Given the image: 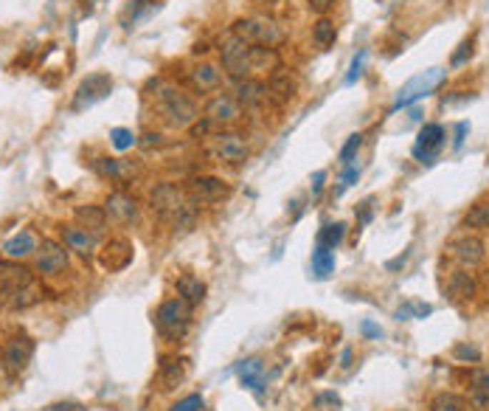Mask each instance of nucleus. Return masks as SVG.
Wrapping results in <instances>:
<instances>
[{
    "label": "nucleus",
    "mask_w": 489,
    "mask_h": 411,
    "mask_svg": "<svg viewBox=\"0 0 489 411\" xmlns=\"http://www.w3.org/2000/svg\"><path fill=\"white\" fill-rule=\"evenodd\" d=\"M231 34L242 43L253 48H276L284 43V31L270 20V17H239L233 26H231Z\"/></svg>",
    "instance_id": "f03ea898"
},
{
    "label": "nucleus",
    "mask_w": 489,
    "mask_h": 411,
    "mask_svg": "<svg viewBox=\"0 0 489 411\" xmlns=\"http://www.w3.org/2000/svg\"><path fill=\"white\" fill-rule=\"evenodd\" d=\"M206 409V400H203V395H188V397H183V400H178L175 406L169 411H203Z\"/></svg>",
    "instance_id": "ea45409f"
},
{
    "label": "nucleus",
    "mask_w": 489,
    "mask_h": 411,
    "mask_svg": "<svg viewBox=\"0 0 489 411\" xmlns=\"http://www.w3.org/2000/svg\"><path fill=\"white\" fill-rule=\"evenodd\" d=\"M405 259H408V254H402V257H397V259H391L385 268H388V271H400L402 265H405Z\"/></svg>",
    "instance_id": "603ef678"
},
{
    "label": "nucleus",
    "mask_w": 489,
    "mask_h": 411,
    "mask_svg": "<svg viewBox=\"0 0 489 411\" xmlns=\"http://www.w3.org/2000/svg\"><path fill=\"white\" fill-rule=\"evenodd\" d=\"M188 79H191V88H194V91L211 93L223 85V71H220L217 65H211V62H200V65L191 68Z\"/></svg>",
    "instance_id": "aec40b11"
},
{
    "label": "nucleus",
    "mask_w": 489,
    "mask_h": 411,
    "mask_svg": "<svg viewBox=\"0 0 489 411\" xmlns=\"http://www.w3.org/2000/svg\"><path fill=\"white\" fill-rule=\"evenodd\" d=\"M31 355H34V341H31L29 335H17V338H11V341L6 344L3 366H6L9 375H20V372L29 366Z\"/></svg>",
    "instance_id": "f8f14e48"
},
{
    "label": "nucleus",
    "mask_w": 489,
    "mask_h": 411,
    "mask_svg": "<svg viewBox=\"0 0 489 411\" xmlns=\"http://www.w3.org/2000/svg\"><path fill=\"white\" fill-rule=\"evenodd\" d=\"M99 259H101V265L107 271H124L133 262V242L124 239V237H116V239H110L104 245V251H101Z\"/></svg>",
    "instance_id": "dca6fc26"
},
{
    "label": "nucleus",
    "mask_w": 489,
    "mask_h": 411,
    "mask_svg": "<svg viewBox=\"0 0 489 411\" xmlns=\"http://www.w3.org/2000/svg\"><path fill=\"white\" fill-rule=\"evenodd\" d=\"M335 37H338V29H335V23H332V20L321 17V20L312 26V40H315L321 48H329L332 43H335Z\"/></svg>",
    "instance_id": "2f4dec72"
},
{
    "label": "nucleus",
    "mask_w": 489,
    "mask_h": 411,
    "mask_svg": "<svg viewBox=\"0 0 489 411\" xmlns=\"http://www.w3.org/2000/svg\"><path fill=\"white\" fill-rule=\"evenodd\" d=\"M242 107H262L267 101V82L262 79H242L239 88H236V96H233Z\"/></svg>",
    "instance_id": "5701e85b"
},
{
    "label": "nucleus",
    "mask_w": 489,
    "mask_h": 411,
    "mask_svg": "<svg viewBox=\"0 0 489 411\" xmlns=\"http://www.w3.org/2000/svg\"><path fill=\"white\" fill-rule=\"evenodd\" d=\"M453 355H455V361H478L481 358V352H478V347H473V344H455V350H453Z\"/></svg>",
    "instance_id": "a19ab883"
},
{
    "label": "nucleus",
    "mask_w": 489,
    "mask_h": 411,
    "mask_svg": "<svg viewBox=\"0 0 489 411\" xmlns=\"http://www.w3.org/2000/svg\"><path fill=\"white\" fill-rule=\"evenodd\" d=\"M357 178H360V164L352 161V164H346V172H343V178H341V186L335 189V197H341L352 183H357Z\"/></svg>",
    "instance_id": "58836bf2"
},
{
    "label": "nucleus",
    "mask_w": 489,
    "mask_h": 411,
    "mask_svg": "<svg viewBox=\"0 0 489 411\" xmlns=\"http://www.w3.org/2000/svg\"><path fill=\"white\" fill-rule=\"evenodd\" d=\"M228 194H231V183H225L223 178H214V175H200L188 183V200L194 206L223 203Z\"/></svg>",
    "instance_id": "9d476101"
},
{
    "label": "nucleus",
    "mask_w": 489,
    "mask_h": 411,
    "mask_svg": "<svg viewBox=\"0 0 489 411\" xmlns=\"http://www.w3.org/2000/svg\"><path fill=\"white\" fill-rule=\"evenodd\" d=\"M464 226L475 231H487L489 229V203H475L467 214H464Z\"/></svg>",
    "instance_id": "473e14b6"
},
{
    "label": "nucleus",
    "mask_w": 489,
    "mask_h": 411,
    "mask_svg": "<svg viewBox=\"0 0 489 411\" xmlns=\"http://www.w3.org/2000/svg\"><path fill=\"white\" fill-rule=\"evenodd\" d=\"M251 147L245 136L233 133V130H220L214 136H208V155L217 158L220 164H242L248 158Z\"/></svg>",
    "instance_id": "39448f33"
},
{
    "label": "nucleus",
    "mask_w": 489,
    "mask_h": 411,
    "mask_svg": "<svg viewBox=\"0 0 489 411\" xmlns=\"http://www.w3.org/2000/svg\"><path fill=\"white\" fill-rule=\"evenodd\" d=\"M430 411H467V400L455 392H439L430 400Z\"/></svg>",
    "instance_id": "7c9ffc66"
},
{
    "label": "nucleus",
    "mask_w": 489,
    "mask_h": 411,
    "mask_svg": "<svg viewBox=\"0 0 489 411\" xmlns=\"http://www.w3.org/2000/svg\"><path fill=\"white\" fill-rule=\"evenodd\" d=\"M31 282H34V279H31V271H29L26 265H20V262H14V259L0 262V293L14 296L17 290L29 287Z\"/></svg>",
    "instance_id": "2eb2a0df"
},
{
    "label": "nucleus",
    "mask_w": 489,
    "mask_h": 411,
    "mask_svg": "<svg viewBox=\"0 0 489 411\" xmlns=\"http://www.w3.org/2000/svg\"><path fill=\"white\" fill-rule=\"evenodd\" d=\"M371 217H374V197H368V200L360 203V209H357V223H360V226H368Z\"/></svg>",
    "instance_id": "a18cd8bd"
},
{
    "label": "nucleus",
    "mask_w": 489,
    "mask_h": 411,
    "mask_svg": "<svg viewBox=\"0 0 489 411\" xmlns=\"http://www.w3.org/2000/svg\"><path fill=\"white\" fill-rule=\"evenodd\" d=\"M307 3H310L312 11H318V14H326L335 6V0H307Z\"/></svg>",
    "instance_id": "de8ad7c7"
},
{
    "label": "nucleus",
    "mask_w": 489,
    "mask_h": 411,
    "mask_svg": "<svg viewBox=\"0 0 489 411\" xmlns=\"http://www.w3.org/2000/svg\"><path fill=\"white\" fill-rule=\"evenodd\" d=\"M360 147H363V136H360V133H352V136L346 138V144L341 147V155H338L343 167L355 161V155H357V149H360Z\"/></svg>",
    "instance_id": "4c0bfd02"
},
{
    "label": "nucleus",
    "mask_w": 489,
    "mask_h": 411,
    "mask_svg": "<svg viewBox=\"0 0 489 411\" xmlns=\"http://www.w3.org/2000/svg\"><path fill=\"white\" fill-rule=\"evenodd\" d=\"M470 56H473V40H464V43L458 46V51L453 54V59H450V65H453V68H458V65H464V62H467Z\"/></svg>",
    "instance_id": "c03bdc74"
},
{
    "label": "nucleus",
    "mask_w": 489,
    "mask_h": 411,
    "mask_svg": "<svg viewBox=\"0 0 489 411\" xmlns=\"http://www.w3.org/2000/svg\"><path fill=\"white\" fill-rule=\"evenodd\" d=\"M37 237L31 234V231H20V234H14L11 239H6L3 242V254L9 257V259H23V257H29V254H37Z\"/></svg>",
    "instance_id": "b1692460"
},
{
    "label": "nucleus",
    "mask_w": 489,
    "mask_h": 411,
    "mask_svg": "<svg viewBox=\"0 0 489 411\" xmlns=\"http://www.w3.org/2000/svg\"><path fill=\"white\" fill-rule=\"evenodd\" d=\"M343 237H346V223H326L323 229L318 231V245H323V248H329V251H335L341 242H343Z\"/></svg>",
    "instance_id": "c85d7f7f"
},
{
    "label": "nucleus",
    "mask_w": 489,
    "mask_h": 411,
    "mask_svg": "<svg viewBox=\"0 0 489 411\" xmlns=\"http://www.w3.org/2000/svg\"><path fill=\"white\" fill-rule=\"evenodd\" d=\"M363 65H366V51H360L355 59H352V68L346 74V85H355L357 79L363 76Z\"/></svg>",
    "instance_id": "37998d69"
},
{
    "label": "nucleus",
    "mask_w": 489,
    "mask_h": 411,
    "mask_svg": "<svg viewBox=\"0 0 489 411\" xmlns=\"http://www.w3.org/2000/svg\"><path fill=\"white\" fill-rule=\"evenodd\" d=\"M104 212L116 223H121V226H130V223L138 220V203H135V197H130L127 192H113L107 197V203H104Z\"/></svg>",
    "instance_id": "f3484780"
},
{
    "label": "nucleus",
    "mask_w": 489,
    "mask_h": 411,
    "mask_svg": "<svg viewBox=\"0 0 489 411\" xmlns=\"http://www.w3.org/2000/svg\"><path fill=\"white\" fill-rule=\"evenodd\" d=\"M360 332H363L366 338H377V341L383 338V327H377L374 321H368V319H366L363 324H360Z\"/></svg>",
    "instance_id": "49530a36"
},
{
    "label": "nucleus",
    "mask_w": 489,
    "mask_h": 411,
    "mask_svg": "<svg viewBox=\"0 0 489 411\" xmlns=\"http://www.w3.org/2000/svg\"><path fill=\"white\" fill-rule=\"evenodd\" d=\"M155 327H158V332L166 338V341H180V338H186V332H188V327H191V307L183 302V299H166L161 307H158V313H155Z\"/></svg>",
    "instance_id": "7ed1b4c3"
},
{
    "label": "nucleus",
    "mask_w": 489,
    "mask_h": 411,
    "mask_svg": "<svg viewBox=\"0 0 489 411\" xmlns=\"http://www.w3.org/2000/svg\"><path fill=\"white\" fill-rule=\"evenodd\" d=\"M76 220L82 223V229H90L93 234H99V231L104 229V223H107V212H101L99 206H79L76 209Z\"/></svg>",
    "instance_id": "cd10ccee"
},
{
    "label": "nucleus",
    "mask_w": 489,
    "mask_h": 411,
    "mask_svg": "<svg viewBox=\"0 0 489 411\" xmlns=\"http://www.w3.org/2000/svg\"><path fill=\"white\" fill-rule=\"evenodd\" d=\"M467 130H470V124H467V122H461V124L455 127V147H461V144H464V136H467Z\"/></svg>",
    "instance_id": "3c124183"
},
{
    "label": "nucleus",
    "mask_w": 489,
    "mask_h": 411,
    "mask_svg": "<svg viewBox=\"0 0 489 411\" xmlns=\"http://www.w3.org/2000/svg\"><path fill=\"white\" fill-rule=\"evenodd\" d=\"M110 144H113L119 152H124V149H133L135 144H138V138H135L133 130H127V127H116V130H110Z\"/></svg>",
    "instance_id": "e433bc0d"
},
{
    "label": "nucleus",
    "mask_w": 489,
    "mask_h": 411,
    "mask_svg": "<svg viewBox=\"0 0 489 411\" xmlns=\"http://www.w3.org/2000/svg\"><path fill=\"white\" fill-rule=\"evenodd\" d=\"M220 54H223L225 74H228L231 79L242 82V79H248V76H251L253 62H251V46H248V43H242V40H236V37L231 34L228 40H223Z\"/></svg>",
    "instance_id": "0eeeda50"
},
{
    "label": "nucleus",
    "mask_w": 489,
    "mask_h": 411,
    "mask_svg": "<svg viewBox=\"0 0 489 411\" xmlns=\"http://www.w3.org/2000/svg\"><path fill=\"white\" fill-rule=\"evenodd\" d=\"M48 411H85L79 403H54V406H48Z\"/></svg>",
    "instance_id": "8fccbe9b"
},
{
    "label": "nucleus",
    "mask_w": 489,
    "mask_h": 411,
    "mask_svg": "<svg viewBox=\"0 0 489 411\" xmlns=\"http://www.w3.org/2000/svg\"><path fill=\"white\" fill-rule=\"evenodd\" d=\"M155 9L152 0H127V9L121 11V26L124 29H133V23H138L143 14H149Z\"/></svg>",
    "instance_id": "c756f323"
},
{
    "label": "nucleus",
    "mask_w": 489,
    "mask_h": 411,
    "mask_svg": "<svg viewBox=\"0 0 489 411\" xmlns=\"http://www.w3.org/2000/svg\"><path fill=\"white\" fill-rule=\"evenodd\" d=\"M96 172L104 175V178H113V181H121L127 175V167L119 161V158H96Z\"/></svg>",
    "instance_id": "72a5a7b5"
},
{
    "label": "nucleus",
    "mask_w": 489,
    "mask_h": 411,
    "mask_svg": "<svg viewBox=\"0 0 489 411\" xmlns=\"http://www.w3.org/2000/svg\"><path fill=\"white\" fill-rule=\"evenodd\" d=\"M475 400L481 406H489V372H481L475 377Z\"/></svg>",
    "instance_id": "79ce46f5"
},
{
    "label": "nucleus",
    "mask_w": 489,
    "mask_h": 411,
    "mask_svg": "<svg viewBox=\"0 0 489 411\" xmlns=\"http://www.w3.org/2000/svg\"><path fill=\"white\" fill-rule=\"evenodd\" d=\"M149 203H152V212H155L161 220H178L180 214L188 209L186 194L180 192L175 183H158V186L149 192Z\"/></svg>",
    "instance_id": "423d86ee"
},
{
    "label": "nucleus",
    "mask_w": 489,
    "mask_h": 411,
    "mask_svg": "<svg viewBox=\"0 0 489 411\" xmlns=\"http://www.w3.org/2000/svg\"><path fill=\"white\" fill-rule=\"evenodd\" d=\"M433 313V307L430 304H422V302H408V304H402L400 310H397V319L405 321V319H425V316H430Z\"/></svg>",
    "instance_id": "c9c22d12"
},
{
    "label": "nucleus",
    "mask_w": 489,
    "mask_h": 411,
    "mask_svg": "<svg viewBox=\"0 0 489 411\" xmlns=\"http://www.w3.org/2000/svg\"><path fill=\"white\" fill-rule=\"evenodd\" d=\"M341 361H343V369H349V366H352V350H343V355H341Z\"/></svg>",
    "instance_id": "5fc2aeb1"
},
{
    "label": "nucleus",
    "mask_w": 489,
    "mask_h": 411,
    "mask_svg": "<svg viewBox=\"0 0 489 411\" xmlns=\"http://www.w3.org/2000/svg\"><path fill=\"white\" fill-rule=\"evenodd\" d=\"M152 144H161V136H158V133H155V136H152V133L143 136V147H152Z\"/></svg>",
    "instance_id": "864d4df0"
},
{
    "label": "nucleus",
    "mask_w": 489,
    "mask_h": 411,
    "mask_svg": "<svg viewBox=\"0 0 489 411\" xmlns=\"http://www.w3.org/2000/svg\"><path fill=\"white\" fill-rule=\"evenodd\" d=\"M445 144V127L442 124H425L416 136V147H413V158L422 164H433L436 152Z\"/></svg>",
    "instance_id": "ddd939ff"
},
{
    "label": "nucleus",
    "mask_w": 489,
    "mask_h": 411,
    "mask_svg": "<svg viewBox=\"0 0 489 411\" xmlns=\"http://www.w3.org/2000/svg\"><path fill=\"white\" fill-rule=\"evenodd\" d=\"M236 375H239L242 386L251 389L256 397L265 395L267 377H265V364H262V358H248V361H242V364L236 366Z\"/></svg>",
    "instance_id": "6ab92c4d"
},
{
    "label": "nucleus",
    "mask_w": 489,
    "mask_h": 411,
    "mask_svg": "<svg viewBox=\"0 0 489 411\" xmlns=\"http://www.w3.org/2000/svg\"><path fill=\"white\" fill-rule=\"evenodd\" d=\"M175 287H178V296L188 304V307H194V304H200V302L206 299V284L191 274H180L178 282H175Z\"/></svg>",
    "instance_id": "393cba45"
},
{
    "label": "nucleus",
    "mask_w": 489,
    "mask_h": 411,
    "mask_svg": "<svg viewBox=\"0 0 489 411\" xmlns=\"http://www.w3.org/2000/svg\"><path fill=\"white\" fill-rule=\"evenodd\" d=\"M62 237H65V245H68L71 251H79L82 257H90V254L96 251V245H99V234L82 229V226H68V229H62Z\"/></svg>",
    "instance_id": "4be33fe9"
},
{
    "label": "nucleus",
    "mask_w": 489,
    "mask_h": 411,
    "mask_svg": "<svg viewBox=\"0 0 489 411\" xmlns=\"http://www.w3.org/2000/svg\"><path fill=\"white\" fill-rule=\"evenodd\" d=\"M475 290H478V284H475V276L470 274V271H455L447 279V296L453 302H458V304L470 302L475 296Z\"/></svg>",
    "instance_id": "412c9836"
},
{
    "label": "nucleus",
    "mask_w": 489,
    "mask_h": 411,
    "mask_svg": "<svg viewBox=\"0 0 489 411\" xmlns=\"http://www.w3.org/2000/svg\"><path fill=\"white\" fill-rule=\"evenodd\" d=\"M37 302H40V290L34 287V282L11 296V307H14V310H26V307H31V304H37Z\"/></svg>",
    "instance_id": "f704fd0d"
},
{
    "label": "nucleus",
    "mask_w": 489,
    "mask_h": 411,
    "mask_svg": "<svg viewBox=\"0 0 489 411\" xmlns=\"http://www.w3.org/2000/svg\"><path fill=\"white\" fill-rule=\"evenodd\" d=\"M447 79V71L445 68H428V71H422V74H416L413 79H408L405 85L400 88V93H397V101H394V113L397 110H402V107H410L413 101H419V99H425V96H430V93L436 91L442 82Z\"/></svg>",
    "instance_id": "20e7f679"
},
{
    "label": "nucleus",
    "mask_w": 489,
    "mask_h": 411,
    "mask_svg": "<svg viewBox=\"0 0 489 411\" xmlns=\"http://www.w3.org/2000/svg\"><path fill=\"white\" fill-rule=\"evenodd\" d=\"M298 91V82L284 71V68H276L270 74V82H267V101L273 104H287Z\"/></svg>",
    "instance_id": "a211bd4d"
},
{
    "label": "nucleus",
    "mask_w": 489,
    "mask_h": 411,
    "mask_svg": "<svg viewBox=\"0 0 489 411\" xmlns=\"http://www.w3.org/2000/svg\"><path fill=\"white\" fill-rule=\"evenodd\" d=\"M186 372H188V361H186V358H163V361H161V375H158V380H161L163 389H175V386L183 383Z\"/></svg>",
    "instance_id": "a878e982"
},
{
    "label": "nucleus",
    "mask_w": 489,
    "mask_h": 411,
    "mask_svg": "<svg viewBox=\"0 0 489 411\" xmlns=\"http://www.w3.org/2000/svg\"><path fill=\"white\" fill-rule=\"evenodd\" d=\"M203 119L211 124V127H231L242 119V104L233 99V96H225V93H217L206 101V110H203Z\"/></svg>",
    "instance_id": "1a4fd4ad"
},
{
    "label": "nucleus",
    "mask_w": 489,
    "mask_h": 411,
    "mask_svg": "<svg viewBox=\"0 0 489 411\" xmlns=\"http://www.w3.org/2000/svg\"><path fill=\"white\" fill-rule=\"evenodd\" d=\"M110 91H113V76H110V74H90L88 79L76 88V96H74L71 110H74V113H82V110H88L93 104H99L101 99H107Z\"/></svg>",
    "instance_id": "6e6552de"
},
{
    "label": "nucleus",
    "mask_w": 489,
    "mask_h": 411,
    "mask_svg": "<svg viewBox=\"0 0 489 411\" xmlns=\"http://www.w3.org/2000/svg\"><path fill=\"white\" fill-rule=\"evenodd\" d=\"M149 88H155L152 99H155V107L158 113L172 124V127H191L197 119H200V110L194 104V99L188 93H183L175 85H163L161 79L149 82Z\"/></svg>",
    "instance_id": "f257e3e1"
},
{
    "label": "nucleus",
    "mask_w": 489,
    "mask_h": 411,
    "mask_svg": "<svg viewBox=\"0 0 489 411\" xmlns=\"http://www.w3.org/2000/svg\"><path fill=\"white\" fill-rule=\"evenodd\" d=\"M450 254H453V259L458 262V265H464V268H475V265H481L484 262V242L478 239V237H458V239H453L450 242Z\"/></svg>",
    "instance_id": "4468645a"
},
{
    "label": "nucleus",
    "mask_w": 489,
    "mask_h": 411,
    "mask_svg": "<svg viewBox=\"0 0 489 411\" xmlns=\"http://www.w3.org/2000/svg\"><path fill=\"white\" fill-rule=\"evenodd\" d=\"M332 271H335V251H329L323 245H315V251H312V274H315V279H329Z\"/></svg>",
    "instance_id": "bb28decb"
},
{
    "label": "nucleus",
    "mask_w": 489,
    "mask_h": 411,
    "mask_svg": "<svg viewBox=\"0 0 489 411\" xmlns=\"http://www.w3.org/2000/svg\"><path fill=\"white\" fill-rule=\"evenodd\" d=\"M323 181H326V172H323V169H318V172L312 175V194H315V197L323 192Z\"/></svg>",
    "instance_id": "09e8293b"
},
{
    "label": "nucleus",
    "mask_w": 489,
    "mask_h": 411,
    "mask_svg": "<svg viewBox=\"0 0 489 411\" xmlns=\"http://www.w3.org/2000/svg\"><path fill=\"white\" fill-rule=\"evenodd\" d=\"M68 268V251L56 239H43L37 245V271L43 276H56Z\"/></svg>",
    "instance_id": "9b49d317"
}]
</instances>
